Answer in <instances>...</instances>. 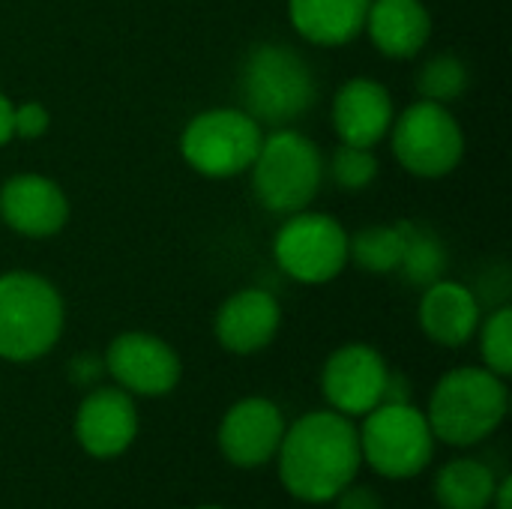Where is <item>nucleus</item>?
Returning <instances> with one entry per match:
<instances>
[{
	"label": "nucleus",
	"mask_w": 512,
	"mask_h": 509,
	"mask_svg": "<svg viewBox=\"0 0 512 509\" xmlns=\"http://www.w3.org/2000/svg\"><path fill=\"white\" fill-rule=\"evenodd\" d=\"M138 435V408L120 387H96L75 414V438L93 459H117Z\"/></svg>",
	"instance_id": "nucleus-13"
},
{
	"label": "nucleus",
	"mask_w": 512,
	"mask_h": 509,
	"mask_svg": "<svg viewBox=\"0 0 512 509\" xmlns=\"http://www.w3.org/2000/svg\"><path fill=\"white\" fill-rule=\"evenodd\" d=\"M261 138V123L243 108H210L186 123L180 153L201 177L225 180L249 171Z\"/></svg>",
	"instance_id": "nucleus-7"
},
{
	"label": "nucleus",
	"mask_w": 512,
	"mask_h": 509,
	"mask_svg": "<svg viewBox=\"0 0 512 509\" xmlns=\"http://www.w3.org/2000/svg\"><path fill=\"white\" fill-rule=\"evenodd\" d=\"M240 108L270 126H288L315 105V75L309 63L288 45H255L237 75Z\"/></svg>",
	"instance_id": "nucleus-3"
},
{
	"label": "nucleus",
	"mask_w": 512,
	"mask_h": 509,
	"mask_svg": "<svg viewBox=\"0 0 512 509\" xmlns=\"http://www.w3.org/2000/svg\"><path fill=\"white\" fill-rule=\"evenodd\" d=\"M102 360L105 372L129 396H165L183 375L177 351L153 333H120Z\"/></svg>",
	"instance_id": "nucleus-10"
},
{
	"label": "nucleus",
	"mask_w": 512,
	"mask_h": 509,
	"mask_svg": "<svg viewBox=\"0 0 512 509\" xmlns=\"http://www.w3.org/2000/svg\"><path fill=\"white\" fill-rule=\"evenodd\" d=\"M282 435L285 417L279 405L264 396H249L231 405L222 417L219 450L237 468H261L279 453Z\"/></svg>",
	"instance_id": "nucleus-12"
},
{
	"label": "nucleus",
	"mask_w": 512,
	"mask_h": 509,
	"mask_svg": "<svg viewBox=\"0 0 512 509\" xmlns=\"http://www.w3.org/2000/svg\"><path fill=\"white\" fill-rule=\"evenodd\" d=\"M198 509H222V507H198Z\"/></svg>",
	"instance_id": "nucleus-31"
},
{
	"label": "nucleus",
	"mask_w": 512,
	"mask_h": 509,
	"mask_svg": "<svg viewBox=\"0 0 512 509\" xmlns=\"http://www.w3.org/2000/svg\"><path fill=\"white\" fill-rule=\"evenodd\" d=\"M279 324H282L279 300L264 288H243L219 306L213 330L225 351L258 354L276 339Z\"/></svg>",
	"instance_id": "nucleus-15"
},
{
	"label": "nucleus",
	"mask_w": 512,
	"mask_h": 509,
	"mask_svg": "<svg viewBox=\"0 0 512 509\" xmlns=\"http://www.w3.org/2000/svg\"><path fill=\"white\" fill-rule=\"evenodd\" d=\"M402 234H405V249H402L399 273L411 285H423V288L444 279L447 249H444L441 237L423 225H414V222H402Z\"/></svg>",
	"instance_id": "nucleus-21"
},
{
	"label": "nucleus",
	"mask_w": 512,
	"mask_h": 509,
	"mask_svg": "<svg viewBox=\"0 0 512 509\" xmlns=\"http://www.w3.org/2000/svg\"><path fill=\"white\" fill-rule=\"evenodd\" d=\"M387 360L372 345H342L336 348L321 372V390L333 411L345 417H366L384 402L387 390Z\"/></svg>",
	"instance_id": "nucleus-11"
},
{
	"label": "nucleus",
	"mask_w": 512,
	"mask_h": 509,
	"mask_svg": "<svg viewBox=\"0 0 512 509\" xmlns=\"http://www.w3.org/2000/svg\"><path fill=\"white\" fill-rule=\"evenodd\" d=\"M51 126V114L42 102L12 105V138H42Z\"/></svg>",
	"instance_id": "nucleus-26"
},
{
	"label": "nucleus",
	"mask_w": 512,
	"mask_h": 509,
	"mask_svg": "<svg viewBox=\"0 0 512 509\" xmlns=\"http://www.w3.org/2000/svg\"><path fill=\"white\" fill-rule=\"evenodd\" d=\"M363 30L384 57L408 60L426 48L432 36V15L423 0H372Z\"/></svg>",
	"instance_id": "nucleus-18"
},
{
	"label": "nucleus",
	"mask_w": 512,
	"mask_h": 509,
	"mask_svg": "<svg viewBox=\"0 0 512 509\" xmlns=\"http://www.w3.org/2000/svg\"><path fill=\"white\" fill-rule=\"evenodd\" d=\"M276 459L279 480L297 501H333L363 465L357 426L339 411L303 414L294 426H285Z\"/></svg>",
	"instance_id": "nucleus-1"
},
{
	"label": "nucleus",
	"mask_w": 512,
	"mask_h": 509,
	"mask_svg": "<svg viewBox=\"0 0 512 509\" xmlns=\"http://www.w3.org/2000/svg\"><path fill=\"white\" fill-rule=\"evenodd\" d=\"M405 234L402 222L396 225H375L363 228L354 237H348V261H354L366 273H396L402 264Z\"/></svg>",
	"instance_id": "nucleus-22"
},
{
	"label": "nucleus",
	"mask_w": 512,
	"mask_h": 509,
	"mask_svg": "<svg viewBox=\"0 0 512 509\" xmlns=\"http://www.w3.org/2000/svg\"><path fill=\"white\" fill-rule=\"evenodd\" d=\"M480 333V354L489 372L507 378L512 372V309L501 306L477 327Z\"/></svg>",
	"instance_id": "nucleus-24"
},
{
	"label": "nucleus",
	"mask_w": 512,
	"mask_h": 509,
	"mask_svg": "<svg viewBox=\"0 0 512 509\" xmlns=\"http://www.w3.org/2000/svg\"><path fill=\"white\" fill-rule=\"evenodd\" d=\"M12 138V102L0 93V147Z\"/></svg>",
	"instance_id": "nucleus-29"
},
{
	"label": "nucleus",
	"mask_w": 512,
	"mask_h": 509,
	"mask_svg": "<svg viewBox=\"0 0 512 509\" xmlns=\"http://www.w3.org/2000/svg\"><path fill=\"white\" fill-rule=\"evenodd\" d=\"M105 375V360L93 354H81L69 363V381L75 387H93Z\"/></svg>",
	"instance_id": "nucleus-27"
},
{
	"label": "nucleus",
	"mask_w": 512,
	"mask_h": 509,
	"mask_svg": "<svg viewBox=\"0 0 512 509\" xmlns=\"http://www.w3.org/2000/svg\"><path fill=\"white\" fill-rule=\"evenodd\" d=\"M249 171L258 204L270 213L291 216L306 210L318 195L324 162L318 147L303 132L279 126L261 138Z\"/></svg>",
	"instance_id": "nucleus-5"
},
{
	"label": "nucleus",
	"mask_w": 512,
	"mask_h": 509,
	"mask_svg": "<svg viewBox=\"0 0 512 509\" xmlns=\"http://www.w3.org/2000/svg\"><path fill=\"white\" fill-rule=\"evenodd\" d=\"M360 453L369 468L387 480H408L429 468L435 456V435L420 408L411 402H381L366 414Z\"/></svg>",
	"instance_id": "nucleus-6"
},
{
	"label": "nucleus",
	"mask_w": 512,
	"mask_h": 509,
	"mask_svg": "<svg viewBox=\"0 0 512 509\" xmlns=\"http://www.w3.org/2000/svg\"><path fill=\"white\" fill-rule=\"evenodd\" d=\"M66 309L60 291L36 273L12 270L0 276V357L33 363L45 357L63 333Z\"/></svg>",
	"instance_id": "nucleus-4"
},
{
	"label": "nucleus",
	"mask_w": 512,
	"mask_h": 509,
	"mask_svg": "<svg viewBox=\"0 0 512 509\" xmlns=\"http://www.w3.org/2000/svg\"><path fill=\"white\" fill-rule=\"evenodd\" d=\"M330 174H333V180H336L339 189L360 192V189H366L369 183H375V177H378V159H375V153L366 150V147L342 144V147H336V153H333Z\"/></svg>",
	"instance_id": "nucleus-25"
},
{
	"label": "nucleus",
	"mask_w": 512,
	"mask_h": 509,
	"mask_svg": "<svg viewBox=\"0 0 512 509\" xmlns=\"http://www.w3.org/2000/svg\"><path fill=\"white\" fill-rule=\"evenodd\" d=\"M273 258L282 273L303 285H324L348 264V234L327 213H291L276 231Z\"/></svg>",
	"instance_id": "nucleus-9"
},
{
	"label": "nucleus",
	"mask_w": 512,
	"mask_h": 509,
	"mask_svg": "<svg viewBox=\"0 0 512 509\" xmlns=\"http://www.w3.org/2000/svg\"><path fill=\"white\" fill-rule=\"evenodd\" d=\"M510 498H512V480H510V477H504V480H498V489H495L492 507H495V509H510Z\"/></svg>",
	"instance_id": "nucleus-30"
},
{
	"label": "nucleus",
	"mask_w": 512,
	"mask_h": 509,
	"mask_svg": "<svg viewBox=\"0 0 512 509\" xmlns=\"http://www.w3.org/2000/svg\"><path fill=\"white\" fill-rule=\"evenodd\" d=\"M393 153L399 165L423 180H438L456 171L465 156V135L447 105L420 99L393 117Z\"/></svg>",
	"instance_id": "nucleus-8"
},
{
	"label": "nucleus",
	"mask_w": 512,
	"mask_h": 509,
	"mask_svg": "<svg viewBox=\"0 0 512 509\" xmlns=\"http://www.w3.org/2000/svg\"><path fill=\"white\" fill-rule=\"evenodd\" d=\"M372 0H288V18L294 30L312 45H345L366 27Z\"/></svg>",
	"instance_id": "nucleus-19"
},
{
	"label": "nucleus",
	"mask_w": 512,
	"mask_h": 509,
	"mask_svg": "<svg viewBox=\"0 0 512 509\" xmlns=\"http://www.w3.org/2000/svg\"><path fill=\"white\" fill-rule=\"evenodd\" d=\"M336 507L339 509H384V501L375 489L369 486H345L336 498Z\"/></svg>",
	"instance_id": "nucleus-28"
},
{
	"label": "nucleus",
	"mask_w": 512,
	"mask_h": 509,
	"mask_svg": "<svg viewBox=\"0 0 512 509\" xmlns=\"http://www.w3.org/2000/svg\"><path fill=\"white\" fill-rule=\"evenodd\" d=\"M507 405L510 393L501 375L486 366H462L435 384L426 420L435 441L450 447H474L498 432L507 417Z\"/></svg>",
	"instance_id": "nucleus-2"
},
{
	"label": "nucleus",
	"mask_w": 512,
	"mask_h": 509,
	"mask_svg": "<svg viewBox=\"0 0 512 509\" xmlns=\"http://www.w3.org/2000/svg\"><path fill=\"white\" fill-rule=\"evenodd\" d=\"M393 99L381 81L351 78L336 90L333 99V129L342 144L372 150L390 135Z\"/></svg>",
	"instance_id": "nucleus-16"
},
{
	"label": "nucleus",
	"mask_w": 512,
	"mask_h": 509,
	"mask_svg": "<svg viewBox=\"0 0 512 509\" xmlns=\"http://www.w3.org/2000/svg\"><path fill=\"white\" fill-rule=\"evenodd\" d=\"M0 219L21 237H54L69 222V201L54 180L24 171L0 186Z\"/></svg>",
	"instance_id": "nucleus-14"
},
{
	"label": "nucleus",
	"mask_w": 512,
	"mask_h": 509,
	"mask_svg": "<svg viewBox=\"0 0 512 509\" xmlns=\"http://www.w3.org/2000/svg\"><path fill=\"white\" fill-rule=\"evenodd\" d=\"M498 480L477 459H453L435 477V501L444 509H489Z\"/></svg>",
	"instance_id": "nucleus-20"
},
{
	"label": "nucleus",
	"mask_w": 512,
	"mask_h": 509,
	"mask_svg": "<svg viewBox=\"0 0 512 509\" xmlns=\"http://www.w3.org/2000/svg\"><path fill=\"white\" fill-rule=\"evenodd\" d=\"M483 321L477 294L453 279H438L426 285L420 300V327L423 333L444 348H462L474 339Z\"/></svg>",
	"instance_id": "nucleus-17"
},
{
	"label": "nucleus",
	"mask_w": 512,
	"mask_h": 509,
	"mask_svg": "<svg viewBox=\"0 0 512 509\" xmlns=\"http://www.w3.org/2000/svg\"><path fill=\"white\" fill-rule=\"evenodd\" d=\"M471 84V69L462 57L444 51V54H435L429 57L420 72H417V93L429 102H453L459 99Z\"/></svg>",
	"instance_id": "nucleus-23"
}]
</instances>
